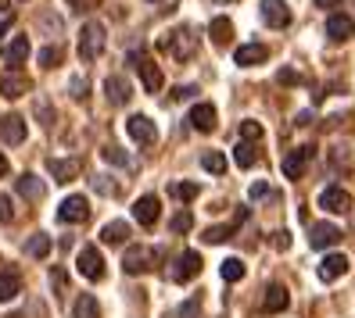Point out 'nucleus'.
Masks as SVG:
<instances>
[{
    "instance_id": "1",
    "label": "nucleus",
    "mask_w": 355,
    "mask_h": 318,
    "mask_svg": "<svg viewBox=\"0 0 355 318\" xmlns=\"http://www.w3.org/2000/svg\"><path fill=\"white\" fill-rule=\"evenodd\" d=\"M162 258H165L162 247L133 243V247H126V254H122V272H126V275H148L151 268H158Z\"/></svg>"
},
{
    "instance_id": "2",
    "label": "nucleus",
    "mask_w": 355,
    "mask_h": 318,
    "mask_svg": "<svg viewBox=\"0 0 355 318\" xmlns=\"http://www.w3.org/2000/svg\"><path fill=\"white\" fill-rule=\"evenodd\" d=\"M198 275H201V254H198V250H183V254H176L173 265H169V279H173L176 286H183V283L198 279Z\"/></svg>"
},
{
    "instance_id": "3",
    "label": "nucleus",
    "mask_w": 355,
    "mask_h": 318,
    "mask_svg": "<svg viewBox=\"0 0 355 318\" xmlns=\"http://www.w3.org/2000/svg\"><path fill=\"white\" fill-rule=\"evenodd\" d=\"M162 47L169 50L173 57H180V61H187V57H194L198 54V36L191 32V29H176V32H169V36H162Z\"/></svg>"
},
{
    "instance_id": "4",
    "label": "nucleus",
    "mask_w": 355,
    "mask_h": 318,
    "mask_svg": "<svg viewBox=\"0 0 355 318\" xmlns=\"http://www.w3.org/2000/svg\"><path fill=\"white\" fill-rule=\"evenodd\" d=\"M130 61H133V68L140 72V79H144V90L148 93H158L162 86H165V75H162V68L155 65V61L144 54V50H133L130 54Z\"/></svg>"
},
{
    "instance_id": "5",
    "label": "nucleus",
    "mask_w": 355,
    "mask_h": 318,
    "mask_svg": "<svg viewBox=\"0 0 355 318\" xmlns=\"http://www.w3.org/2000/svg\"><path fill=\"white\" fill-rule=\"evenodd\" d=\"M104 50V26L101 22H87L79 29V57L83 61H97Z\"/></svg>"
},
{
    "instance_id": "6",
    "label": "nucleus",
    "mask_w": 355,
    "mask_h": 318,
    "mask_svg": "<svg viewBox=\"0 0 355 318\" xmlns=\"http://www.w3.org/2000/svg\"><path fill=\"white\" fill-rule=\"evenodd\" d=\"M58 218L65 222V225H79V222H87L90 218V200L83 197V194H72L58 204Z\"/></svg>"
},
{
    "instance_id": "7",
    "label": "nucleus",
    "mask_w": 355,
    "mask_h": 318,
    "mask_svg": "<svg viewBox=\"0 0 355 318\" xmlns=\"http://www.w3.org/2000/svg\"><path fill=\"white\" fill-rule=\"evenodd\" d=\"M345 240V232L338 225H330V222H316V225H309V247L312 250H327V247H338Z\"/></svg>"
},
{
    "instance_id": "8",
    "label": "nucleus",
    "mask_w": 355,
    "mask_h": 318,
    "mask_svg": "<svg viewBox=\"0 0 355 318\" xmlns=\"http://www.w3.org/2000/svg\"><path fill=\"white\" fill-rule=\"evenodd\" d=\"M76 268H79L83 279H90V283L104 279V258H101V250L97 247H83L79 258H76Z\"/></svg>"
},
{
    "instance_id": "9",
    "label": "nucleus",
    "mask_w": 355,
    "mask_h": 318,
    "mask_svg": "<svg viewBox=\"0 0 355 318\" xmlns=\"http://www.w3.org/2000/svg\"><path fill=\"white\" fill-rule=\"evenodd\" d=\"M126 133H130V140H133V143L151 147V143L158 140V125H155L148 115H133V118L126 122Z\"/></svg>"
},
{
    "instance_id": "10",
    "label": "nucleus",
    "mask_w": 355,
    "mask_h": 318,
    "mask_svg": "<svg viewBox=\"0 0 355 318\" xmlns=\"http://www.w3.org/2000/svg\"><path fill=\"white\" fill-rule=\"evenodd\" d=\"M133 218H137L144 229H155V222L162 218V200H158L155 194L137 197V204H133Z\"/></svg>"
},
{
    "instance_id": "11",
    "label": "nucleus",
    "mask_w": 355,
    "mask_h": 318,
    "mask_svg": "<svg viewBox=\"0 0 355 318\" xmlns=\"http://www.w3.org/2000/svg\"><path fill=\"white\" fill-rule=\"evenodd\" d=\"M320 207L330 211V215H348V211H352V194L341 189V186H327L320 194Z\"/></svg>"
},
{
    "instance_id": "12",
    "label": "nucleus",
    "mask_w": 355,
    "mask_h": 318,
    "mask_svg": "<svg viewBox=\"0 0 355 318\" xmlns=\"http://www.w3.org/2000/svg\"><path fill=\"white\" fill-rule=\"evenodd\" d=\"M262 22L273 26V29H287V26H291L287 0H262Z\"/></svg>"
},
{
    "instance_id": "13",
    "label": "nucleus",
    "mask_w": 355,
    "mask_h": 318,
    "mask_svg": "<svg viewBox=\"0 0 355 318\" xmlns=\"http://www.w3.org/2000/svg\"><path fill=\"white\" fill-rule=\"evenodd\" d=\"M352 36H355V22H352L348 15L334 11L327 18V39H330V44H345V39H352Z\"/></svg>"
},
{
    "instance_id": "14",
    "label": "nucleus",
    "mask_w": 355,
    "mask_h": 318,
    "mask_svg": "<svg viewBox=\"0 0 355 318\" xmlns=\"http://www.w3.org/2000/svg\"><path fill=\"white\" fill-rule=\"evenodd\" d=\"M234 61L241 68H255V65H262V61H269V47L266 44H241L234 50Z\"/></svg>"
},
{
    "instance_id": "15",
    "label": "nucleus",
    "mask_w": 355,
    "mask_h": 318,
    "mask_svg": "<svg viewBox=\"0 0 355 318\" xmlns=\"http://www.w3.org/2000/svg\"><path fill=\"white\" fill-rule=\"evenodd\" d=\"M187 122H191V129H198V133H212L216 129V108L201 100V104H194V108H191Z\"/></svg>"
},
{
    "instance_id": "16",
    "label": "nucleus",
    "mask_w": 355,
    "mask_h": 318,
    "mask_svg": "<svg viewBox=\"0 0 355 318\" xmlns=\"http://www.w3.org/2000/svg\"><path fill=\"white\" fill-rule=\"evenodd\" d=\"M79 168H83V165H79L76 158H51V161H47V172H51L54 183H72V179L79 176Z\"/></svg>"
},
{
    "instance_id": "17",
    "label": "nucleus",
    "mask_w": 355,
    "mask_h": 318,
    "mask_svg": "<svg viewBox=\"0 0 355 318\" xmlns=\"http://www.w3.org/2000/svg\"><path fill=\"white\" fill-rule=\"evenodd\" d=\"M0 140L18 147V143H26V118L22 115H8L4 122H0Z\"/></svg>"
},
{
    "instance_id": "18",
    "label": "nucleus",
    "mask_w": 355,
    "mask_h": 318,
    "mask_svg": "<svg viewBox=\"0 0 355 318\" xmlns=\"http://www.w3.org/2000/svg\"><path fill=\"white\" fill-rule=\"evenodd\" d=\"M348 258H345V254H327V258L320 261V279L323 283H334V279H341V275L348 272Z\"/></svg>"
},
{
    "instance_id": "19",
    "label": "nucleus",
    "mask_w": 355,
    "mask_h": 318,
    "mask_svg": "<svg viewBox=\"0 0 355 318\" xmlns=\"http://www.w3.org/2000/svg\"><path fill=\"white\" fill-rule=\"evenodd\" d=\"M29 36H15L11 44H8V50H4V65L8 68H22L26 65V57H29Z\"/></svg>"
},
{
    "instance_id": "20",
    "label": "nucleus",
    "mask_w": 355,
    "mask_h": 318,
    "mask_svg": "<svg viewBox=\"0 0 355 318\" xmlns=\"http://www.w3.org/2000/svg\"><path fill=\"white\" fill-rule=\"evenodd\" d=\"M312 154H316V147H298L291 158H284V176L287 179H298L305 172V165L312 161Z\"/></svg>"
},
{
    "instance_id": "21",
    "label": "nucleus",
    "mask_w": 355,
    "mask_h": 318,
    "mask_svg": "<svg viewBox=\"0 0 355 318\" xmlns=\"http://www.w3.org/2000/svg\"><path fill=\"white\" fill-rule=\"evenodd\" d=\"M29 90H33V82H29L26 75H18V72H11V75H4V79H0V97H8V100L26 97Z\"/></svg>"
},
{
    "instance_id": "22",
    "label": "nucleus",
    "mask_w": 355,
    "mask_h": 318,
    "mask_svg": "<svg viewBox=\"0 0 355 318\" xmlns=\"http://www.w3.org/2000/svg\"><path fill=\"white\" fill-rule=\"evenodd\" d=\"M130 236H133V229H130V222H122V218H115V222H108L101 229V243H112V247L126 243Z\"/></svg>"
},
{
    "instance_id": "23",
    "label": "nucleus",
    "mask_w": 355,
    "mask_h": 318,
    "mask_svg": "<svg viewBox=\"0 0 355 318\" xmlns=\"http://www.w3.org/2000/svg\"><path fill=\"white\" fill-rule=\"evenodd\" d=\"M104 93H108L112 104H130V97H133L130 82L122 79V75H108V79H104Z\"/></svg>"
},
{
    "instance_id": "24",
    "label": "nucleus",
    "mask_w": 355,
    "mask_h": 318,
    "mask_svg": "<svg viewBox=\"0 0 355 318\" xmlns=\"http://www.w3.org/2000/svg\"><path fill=\"white\" fill-rule=\"evenodd\" d=\"M208 36H212V44L216 47H226L230 44V36H234V22H230V18H212V22H208Z\"/></svg>"
},
{
    "instance_id": "25",
    "label": "nucleus",
    "mask_w": 355,
    "mask_h": 318,
    "mask_svg": "<svg viewBox=\"0 0 355 318\" xmlns=\"http://www.w3.org/2000/svg\"><path fill=\"white\" fill-rule=\"evenodd\" d=\"M15 186H18V194H22L26 200H44V194H47V186H44V183H40V179H36L33 172H26V176H22V179H18Z\"/></svg>"
},
{
    "instance_id": "26",
    "label": "nucleus",
    "mask_w": 355,
    "mask_h": 318,
    "mask_svg": "<svg viewBox=\"0 0 355 318\" xmlns=\"http://www.w3.org/2000/svg\"><path fill=\"white\" fill-rule=\"evenodd\" d=\"M72 315H76V318H101L97 297H94V293H79V297H76V304H72Z\"/></svg>"
},
{
    "instance_id": "27",
    "label": "nucleus",
    "mask_w": 355,
    "mask_h": 318,
    "mask_svg": "<svg viewBox=\"0 0 355 318\" xmlns=\"http://www.w3.org/2000/svg\"><path fill=\"white\" fill-rule=\"evenodd\" d=\"M287 304H291V297H287V290L280 286V283H273V286H266V311H287Z\"/></svg>"
},
{
    "instance_id": "28",
    "label": "nucleus",
    "mask_w": 355,
    "mask_h": 318,
    "mask_svg": "<svg viewBox=\"0 0 355 318\" xmlns=\"http://www.w3.org/2000/svg\"><path fill=\"white\" fill-rule=\"evenodd\" d=\"M51 236H47V232H36V236H29V243H26V254H29V258H36V261H44L47 258V254H51Z\"/></svg>"
},
{
    "instance_id": "29",
    "label": "nucleus",
    "mask_w": 355,
    "mask_h": 318,
    "mask_svg": "<svg viewBox=\"0 0 355 318\" xmlns=\"http://www.w3.org/2000/svg\"><path fill=\"white\" fill-rule=\"evenodd\" d=\"M234 161H237V168H252V165L259 161V147L248 143V140H241V143L234 147Z\"/></svg>"
},
{
    "instance_id": "30",
    "label": "nucleus",
    "mask_w": 355,
    "mask_h": 318,
    "mask_svg": "<svg viewBox=\"0 0 355 318\" xmlns=\"http://www.w3.org/2000/svg\"><path fill=\"white\" fill-rule=\"evenodd\" d=\"M234 232H237V222H230V225H208L201 240H205L208 247H216V243H226L230 236H234Z\"/></svg>"
},
{
    "instance_id": "31",
    "label": "nucleus",
    "mask_w": 355,
    "mask_h": 318,
    "mask_svg": "<svg viewBox=\"0 0 355 318\" xmlns=\"http://www.w3.org/2000/svg\"><path fill=\"white\" fill-rule=\"evenodd\" d=\"M18 293H22V279H18L15 272H4V275H0V304L15 301Z\"/></svg>"
},
{
    "instance_id": "32",
    "label": "nucleus",
    "mask_w": 355,
    "mask_h": 318,
    "mask_svg": "<svg viewBox=\"0 0 355 318\" xmlns=\"http://www.w3.org/2000/svg\"><path fill=\"white\" fill-rule=\"evenodd\" d=\"M169 197L191 204L194 197H201V186H198V183H173V186H169Z\"/></svg>"
},
{
    "instance_id": "33",
    "label": "nucleus",
    "mask_w": 355,
    "mask_h": 318,
    "mask_svg": "<svg viewBox=\"0 0 355 318\" xmlns=\"http://www.w3.org/2000/svg\"><path fill=\"white\" fill-rule=\"evenodd\" d=\"M244 272H248V268H244V261H241V258H226V261L219 265V275H223L226 283H237V279H244Z\"/></svg>"
},
{
    "instance_id": "34",
    "label": "nucleus",
    "mask_w": 355,
    "mask_h": 318,
    "mask_svg": "<svg viewBox=\"0 0 355 318\" xmlns=\"http://www.w3.org/2000/svg\"><path fill=\"white\" fill-rule=\"evenodd\" d=\"M201 168H205V172H212V176H223V172H226L223 151H205V154H201Z\"/></svg>"
},
{
    "instance_id": "35",
    "label": "nucleus",
    "mask_w": 355,
    "mask_h": 318,
    "mask_svg": "<svg viewBox=\"0 0 355 318\" xmlns=\"http://www.w3.org/2000/svg\"><path fill=\"white\" fill-rule=\"evenodd\" d=\"M169 229L176 232V236H180V232H191V229H194V215H191V211H187V207H180L176 215L169 218Z\"/></svg>"
},
{
    "instance_id": "36",
    "label": "nucleus",
    "mask_w": 355,
    "mask_h": 318,
    "mask_svg": "<svg viewBox=\"0 0 355 318\" xmlns=\"http://www.w3.org/2000/svg\"><path fill=\"white\" fill-rule=\"evenodd\" d=\"M241 140H248V143H255V140H262V125L259 122H241Z\"/></svg>"
},
{
    "instance_id": "37",
    "label": "nucleus",
    "mask_w": 355,
    "mask_h": 318,
    "mask_svg": "<svg viewBox=\"0 0 355 318\" xmlns=\"http://www.w3.org/2000/svg\"><path fill=\"white\" fill-rule=\"evenodd\" d=\"M176 315H180V318H198V315H201V293H194L187 304H180Z\"/></svg>"
},
{
    "instance_id": "38",
    "label": "nucleus",
    "mask_w": 355,
    "mask_h": 318,
    "mask_svg": "<svg viewBox=\"0 0 355 318\" xmlns=\"http://www.w3.org/2000/svg\"><path fill=\"white\" fill-rule=\"evenodd\" d=\"M94 189H97V194H104V197H115L119 194V186L112 183V176H97L94 179Z\"/></svg>"
},
{
    "instance_id": "39",
    "label": "nucleus",
    "mask_w": 355,
    "mask_h": 318,
    "mask_svg": "<svg viewBox=\"0 0 355 318\" xmlns=\"http://www.w3.org/2000/svg\"><path fill=\"white\" fill-rule=\"evenodd\" d=\"M58 61H61V47H44V50H40V65H44V68H54Z\"/></svg>"
},
{
    "instance_id": "40",
    "label": "nucleus",
    "mask_w": 355,
    "mask_h": 318,
    "mask_svg": "<svg viewBox=\"0 0 355 318\" xmlns=\"http://www.w3.org/2000/svg\"><path fill=\"white\" fill-rule=\"evenodd\" d=\"M101 154H104V161H108V165H130V158H126V154H122V151H119V147H104V151H101Z\"/></svg>"
},
{
    "instance_id": "41",
    "label": "nucleus",
    "mask_w": 355,
    "mask_h": 318,
    "mask_svg": "<svg viewBox=\"0 0 355 318\" xmlns=\"http://www.w3.org/2000/svg\"><path fill=\"white\" fill-rule=\"evenodd\" d=\"M15 218V207H11V197L8 194H0V225H8Z\"/></svg>"
},
{
    "instance_id": "42",
    "label": "nucleus",
    "mask_w": 355,
    "mask_h": 318,
    "mask_svg": "<svg viewBox=\"0 0 355 318\" xmlns=\"http://www.w3.org/2000/svg\"><path fill=\"white\" fill-rule=\"evenodd\" d=\"M69 90H72V97H76V100H83V97H87V79L76 75V79L69 82Z\"/></svg>"
},
{
    "instance_id": "43",
    "label": "nucleus",
    "mask_w": 355,
    "mask_h": 318,
    "mask_svg": "<svg viewBox=\"0 0 355 318\" xmlns=\"http://www.w3.org/2000/svg\"><path fill=\"white\" fill-rule=\"evenodd\" d=\"M248 197H252V200H262V197H273V189H269L266 183H255L252 189H248Z\"/></svg>"
},
{
    "instance_id": "44",
    "label": "nucleus",
    "mask_w": 355,
    "mask_h": 318,
    "mask_svg": "<svg viewBox=\"0 0 355 318\" xmlns=\"http://www.w3.org/2000/svg\"><path fill=\"white\" fill-rule=\"evenodd\" d=\"M273 247H277V250H287V247H291V232H287V229H277V232H273Z\"/></svg>"
},
{
    "instance_id": "45",
    "label": "nucleus",
    "mask_w": 355,
    "mask_h": 318,
    "mask_svg": "<svg viewBox=\"0 0 355 318\" xmlns=\"http://www.w3.org/2000/svg\"><path fill=\"white\" fill-rule=\"evenodd\" d=\"M65 4L72 8V11H90V8H97L101 0H65Z\"/></svg>"
},
{
    "instance_id": "46",
    "label": "nucleus",
    "mask_w": 355,
    "mask_h": 318,
    "mask_svg": "<svg viewBox=\"0 0 355 318\" xmlns=\"http://www.w3.org/2000/svg\"><path fill=\"white\" fill-rule=\"evenodd\" d=\"M194 93H198V86H176L173 90V100H191Z\"/></svg>"
},
{
    "instance_id": "47",
    "label": "nucleus",
    "mask_w": 355,
    "mask_h": 318,
    "mask_svg": "<svg viewBox=\"0 0 355 318\" xmlns=\"http://www.w3.org/2000/svg\"><path fill=\"white\" fill-rule=\"evenodd\" d=\"M51 283H54L61 293H65V272H61V268H54V272H51Z\"/></svg>"
},
{
    "instance_id": "48",
    "label": "nucleus",
    "mask_w": 355,
    "mask_h": 318,
    "mask_svg": "<svg viewBox=\"0 0 355 318\" xmlns=\"http://www.w3.org/2000/svg\"><path fill=\"white\" fill-rule=\"evenodd\" d=\"M248 218H252V211H248V207H237V211H234V222H237V225L248 222Z\"/></svg>"
},
{
    "instance_id": "49",
    "label": "nucleus",
    "mask_w": 355,
    "mask_h": 318,
    "mask_svg": "<svg viewBox=\"0 0 355 318\" xmlns=\"http://www.w3.org/2000/svg\"><path fill=\"white\" fill-rule=\"evenodd\" d=\"M280 82H298V75L291 72V68H284V72H280Z\"/></svg>"
},
{
    "instance_id": "50",
    "label": "nucleus",
    "mask_w": 355,
    "mask_h": 318,
    "mask_svg": "<svg viewBox=\"0 0 355 318\" xmlns=\"http://www.w3.org/2000/svg\"><path fill=\"white\" fill-rule=\"evenodd\" d=\"M338 4H341V0H316V8H323V11L327 8H338Z\"/></svg>"
},
{
    "instance_id": "51",
    "label": "nucleus",
    "mask_w": 355,
    "mask_h": 318,
    "mask_svg": "<svg viewBox=\"0 0 355 318\" xmlns=\"http://www.w3.org/2000/svg\"><path fill=\"white\" fill-rule=\"evenodd\" d=\"M0 176H8V158H4V151H0Z\"/></svg>"
},
{
    "instance_id": "52",
    "label": "nucleus",
    "mask_w": 355,
    "mask_h": 318,
    "mask_svg": "<svg viewBox=\"0 0 355 318\" xmlns=\"http://www.w3.org/2000/svg\"><path fill=\"white\" fill-rule=\"evenodd\" d=\"M8 29H11V18H4V22H0V36H4Z\"/></svg>"
},
{
    "instance_id": "53",
    "label": "nucleus",
    "mask_w": 355,
    "mask_h": 318,
    "mask_svg": "<svg viewBox=\"0 0 355 318\" xmlns=\"http://www.w3.org/2000/svg\"><path fill=\"white\" fill-rule=\"evenodd\" d=\"M0 11H8V0H0Z\"/></svg>"
},
{
    "instance_id": "54",
    "label": "nucleus",
    "mask_w": 355,
    "mask_h": 318,
    "mask_svg": "<svg viewBox=\"0 0 355 318\" xmlns=\"http://www.w3.org/2000/svg\"><path fill=\"white\" fill-rule=\"evenodd\" d=\"M151 4H155V0H151Z\"/></svg>"
}]
</instances>
